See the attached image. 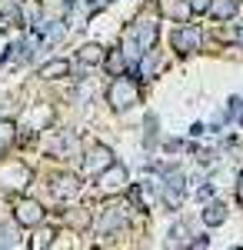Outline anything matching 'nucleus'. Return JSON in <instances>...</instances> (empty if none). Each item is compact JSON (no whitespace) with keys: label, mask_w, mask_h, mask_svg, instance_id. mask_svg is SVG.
Returning a JSON list of instances; mask_svg holds the SVG:
<instances>
[{"label":"nucleus","mask_w":243,"mask_h":250,"mask_svg":"<svg viewBox=\"0 0 243 250\" xmlns=\"http://www.w3.org/2000/svg\"><path fill=\"white\" fill-rule=\"evenodd\" d=\"M137 100H140L137 83H133L127 74H117V77L110 80V87H107V104H110V110L123 114V110H130Z\"/></svg>","instance_id":"obj_1"},{"label":"nucleus","mask_w":243,"mask_h":250,"mask_svg":"<svg viewBox=\"0 0 243 250\" xmlns=\"http://www.w3.org/2000/svg\"><path fill=\"white\" fill-rule=\"evenodd\" d=\"M97 187H100L103 197H117V193H123L127 187H130V173H127L123 164H117V160H113L107 170L97 173Z\"/></svg>","instance_id":"obj_2"},{"label":"nucleus","mask_w":243,"mask_h":250,"mask_svg":"<svg viewBox=\"0 0 243 250\" xmlns=\"http://www.w3.org/2000/svg\"><path fill=\"white\" fill-rule=\"evenodd\" d=\"M14 220L20 227H40L47 220V210L40 200H30V197H17L14 200Z\"/></svg>","instance_id":"obj_3"},{"label":"nucleus","mask_w":243,"mask_h":250,"mask_svg":"<svg viewBox=\"0 0 243 250\" xmlns=\"http://www.w3.org/2000/svg\"><path fill=\"white\" fill-rule=\"evenodd\" d=\"M50 197L67 204V200H77L80 197V177L74 173H60V177H50Z\"/></svg>","instance_id":"obj_4"},{"label":"nucleus","mask_w":243,"mask_h":250,"mask_svg":"<svg viewBox=\"0 0 243 250\" xmlns=\"http://www.w3.org/2000/svg\"><path fill=\"white\" fill-rule=\"evenodd\" d=\"M110 164H113V150L103 147V144H97V147H90V154L83 160V173H87V177H97L100 170H107Z\"/></svg>","instance_id":"obj_5"},{"label":"nucleus","mask_w":243,"mask_h":250,"mask_svg":"<svg viewBox=\"0 0 243 250\" xmlns=\"http://www.w3.org/2000/svg\"><path fill=\"white\" fill-rule=\"evenodd\" d=\"M170 43H173V50H180V54H193V50H200V30H197V27H177V30L170 34Z\"/></svg>","instance_id":"obj_6"},{"label":"nucleus","mask_w":243,"mask_h":250,"mask_svg":"<svg viewBox=\"0 0 243 250\" xmlns=\"http://www.w3.org/2000/svg\"><path fill=\"white\" fill-rule=\"evenodd\" d=\"M130 34L137 37V43H140L143 50H150V47H153V40H157V20L150 17V14H143V17L130 27Z\"/></svg>","instance_id":"obj_7"},{"label":"nucleus","mask_w":243,"mask_h":250,"mask_svg":"<svg viewBox=\"0 0 243 250\" xmlns=\"http://www.w3.org/2000/svg\"><path fill=\"white\" fill-rule=\"evenodd\" d=\"M103 54H107V50H103L100 43H83V47L77 50V60L87 63V67H100V63H103Z\"/></svg>","instance_id":"obj_8"},{"label":"nucleus","mask_w":243,"mask_h":250,"mask_svg":"<svg viewBox=\"0 0 243 250\" xmlns=\"http://www.w3.org/2000/svg\"><path fill=\"white\" fill-rule=\"evenodd\" d=\"M103 67H107V74L110 77H117V74H127V57H123V50H107L103 54Z\"/></svg>","instance_id":"obj_9"},{"label":"nucleus","mask_w":243,"mask_h":250,"mask_svg":"<svg viewBox=\"0 0 243 250\" xmlns=\"http://www.w3.org/2000/svg\"><path fill=\"white\" fill-rule=\"evenodd\" d=\"M67 74H70V63L67 60H50V63L40 67V77L43 80H60V77H67Z\"/></svg>","instance_id":"obj_10"},{"label":"nucleus","mask_w":243,"mask_h":250,"mask_svg":"<svg viewBox=\"0 0 243 250\" xmlns=\"http://www.w3.org/2000/svg\"><path fill=\"white\" fill-rule=\"evenodd\" d=\"M97 227H100V233L120 230V227H123V213H120V210H107L103 217H100V224H97Z\"/></svg>","instance_id":"obj_11"},{"label":"nucleus","mask_w":243,"mask_h":250,"mask_svg":"<svg viewBox=\"0 0 243 250\" xmlns=\"http://www.w3.org/2000/svg\"><path fill=\"white\" fill-rule=\"evenodd\" d=\"M206 14H213V17H220V20L233 17V14H237V0H213Z\"/></svg>","instance_id":"obj_12"},{"label":"nucleus","mask_w":243,"mask_h":250,"mask_svg":"<svg viewBox=\"0 0 243 250\" xmlns=\"http://www.w3.org/2000/svg\"><path fill=\"white\" fill-rule=\"evenodd\" d=\"M203 220L210 224V227L223 224V220H226V207H223V204H210V207L203 210Z\"/></svg>","instance_id":"obj_13"},{"label":"nucleus","mask_w":243,"mask_h":250,"mask_svg":"<svg viewBox=\"0 0 243 250\" xmlns=\"http://www.w3.org/2000/svg\"><path fill=\"white\" fill-rule=\"evenodd\" d=\"M10 140H14V124H10V120H0V150H3Z\"/></svg>","instance_id":"obj_14"},{"label":"nucleus","mask_w":243,"mask_h":250,"mask_svg":"<svg viewBox=\"0 0 243 250\" xmlns=\"http://www.w3.org/2000/svg\"><path fill=\"white\" fill-rule=\"evenodd\" d=\"M70 224H74V227H90V224H94V217H90V210H83V207H80V213H70Z\"/></svg>","instance_id":"obj_15"},{"label":"nucleus","mask_w":243,"mask_h":250,"mask_svg":"<svg viewBox=\"0 0 243 250\" xmlns=\"http://www.w3.org/2000/svg\"><path fill=\"white\" fill-rule=\"evenodd\" d=\"M183 3H187L190 14H206L210 10V0H183Z\"/></svg>","instance_id":"obj_16"},{"label":"nucleus","mask_w":243,"mask_h":250,"mask_svg":"<svg viewBox=\"0 0 243 250\" xmlns=\"http://www.w3.org/2000/svg\"><path fill=\"white\" fill-rule=\"evenodd\" d=\"M47 244H50V233H47V230H40L37 237H34V244H30V247H37V250H40V247H47Z\"/></svg>","instance_id":"obj_17"},{"label":"nucleus","mask_w":243,"mask_h":250,"mask_svg":"<svg viewBox=\"0 0 243 250\" xmlns=\"http://www.w3.org/2000/svg\"><path fill=\"white\" fill-rule=\"evenodd\" d=\"M240 204H243V177H240Z\"/></svg>","instance_id":"obj_18"}]
</instances>
